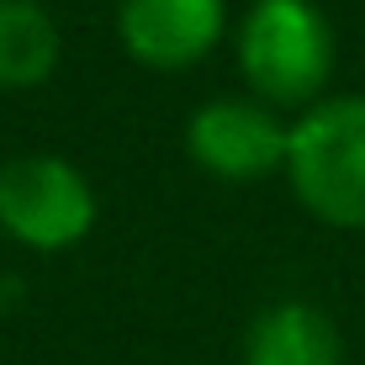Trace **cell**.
<instances>
[{"mask_svg":"<svg viewBox=\"0 0 365 365\" xmlns=\"http://www.w3.org/2000/svg\"><path fill=\"white\" fill-rule=\"evenodd\" d=\"M281 175L307 217L365 228V96H323L297 111Z\"/></svg>","mask_w":365,"mask_h":365,"instance_id":"obj_2","label":"cell"},{"mask_svg":"<svg viewBox=\"0 0 365 365\" xmlns=\"http://www.w3.org/2000/svg\"><path fill=\"white\" fill-rule=\"evenodd\" d=\"M228 32V0H122L117 43L133 64L175 74L191 69Z\"/></svg>","mask_w":365,"mask_h":365,"instance_id":"obj_5","label":"cell"},{"mask_svg":"<svg viewBox=\"0 0 365 365\" xmlns=\"http://www.w3.org/2000/svg\"><path fill=\"white\" fill-rule=\"evenodd\" d=\"M238 69L255 101L307 111L334 74V21L312 0H255L238 21Z\"/></svg>","mask_w":365,"mask_h":365,"instance_id":"obj_1","label":"cell"},{"mask_svg":"<svg viewBox=\"0 0 365 365\" xmlns=\"http://www.w3.org/2000/svg\"><path fill=\"white\" fill-rule=\"evenodd\" d=\"M286 148H292V122L255 96H217L207 106H196L191 122H185L191 165L233 185L281 175Z\"/></svg>","mask_w":365,"mask_h":365,"instance_id":"obj_4","label":"cell"},{"mask_svg":"<svg viewBox=\"0 0 365 365\" xmlns=\"http://www.w3.org/2000/svg\"><path fill=\"white\" fill-rule=\"evenodd\" d=\"M244 365H344V339L312 302H270L244 334Z\"/></svg>","mask_w":365,"mask_h":365,"instance_id":"obj_6","label":"cell"},{"mask_svg":"<svg viewBox=\"0 0 365 365\" xmlns=\"http://www.w3.org/2000/svg\"><path fill=\"white\" fill-rule=\"evenodd\" d=\"M96 228V185L64 154H16L0 165V233L37 255H64Z\"/></svg>","mask_w":365,"mask_h":365,"instance_id":"obj_3","label":"cell"},{"mask_svg":"<svg viewBox=\"0 0 365 365\" xmlns=\"http://www.w3.org/2000/svg\"><path fill=\"white\" fill-rule=\"evenodd\" d=\"M64 37L48 6L0 0V91H37L53 80Z\"/></svg>","mask_w":365,"mask_h":365,"instance_id":"obj_7","label":"cell"}]
</instances>
